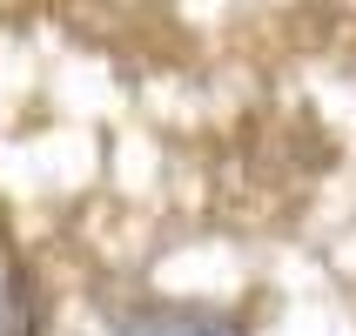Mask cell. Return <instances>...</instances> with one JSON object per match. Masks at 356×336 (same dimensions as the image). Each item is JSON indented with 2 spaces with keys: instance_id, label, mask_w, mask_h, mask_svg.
Returning <instances> with one entry per match:
<instances>
[{
  "instance_id": "obj_1",
  "label": "cell",
  "mask_w": 356,
  "mask_h": 336,
  "mask_svg": "<svg viewBox=\"0 0 356 336\" xmlns=\"http://www.w3.org/2000/svg\"><path fill=\"white\" fill-rule=\"evenodd\" d=\"M115 336H249V323L216 310V303H175V296H155V303H128L115 317Z\"/></svg>"
},
{
  "instance_id": "obj_2",
  "label": "cell",
  "mask_w": 356,
  "mask_h": 336,
  "mask_svg": "<svg viewBox=\"0 0 356 336\" xmlns=\"http://www.w3.org/2000/svg\"><path fill=\"white\" fill-rule=\"evenodd\" d=\"M40 330H47V310H40L34 276L14 256H0V336H40Z\"/></svg>"
}]
</instances>
